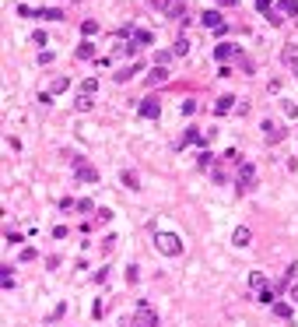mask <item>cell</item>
Here are the masks:
<instances>
[{
  "instance_id": "30",
  "label": "cell",
  "mask_w": 298,
  "mask_h": 327,
  "mask_svg": "<svg viewBox=\"0 0 298 327\" xmlns=\"http://www.w3.org/2000/svg\"><path fill=\"white\" fill-rule=\"evenodd\" d=\"M211 162H214V155H211V152H207V148H204V152H200V169H207V166H211Z\"/></svg>"
},
{
  "instance_id": "28",
  "label": "cell",
  "mask_w": 298,
  "mask_h": 327,
  "mask_svg": "<svg viewBox=\"0 0 298 327\" xmlns=\"http://www.w3.org/2000/svg\"><path fill=\"white\" fill-rule=\"evenodd\" d=\"M0 285H4V289H11V285H14V278L7 275V267H0Z\"/></svg>"
},
{
  "instance_id": "23",
  "label": "cell",
  "mask_w": 298,
  "mask_h": 327,
  "mask_svg": "<svg viewBox=\"0 0 298 327\" xmlns=\"http://www.w3.org/2000/svg\"><path fill=\"white\" fill-rule=\"evenodd\" d=\"M126 278L133 281V285H137V281H141V267H137V264H130V267H126Z\"/></svg>"
},
{
  "instance_id": "10",
  "label": "cell",
  "mask_w": 298,
  "mask_h": 327,
  "mask_svg": "<svg viewBox=\"0 0 298 327\" xmlns=\"http://www.w3.org/2000/svg\"><path fill=\"white\" fill-rule=\"evenodd\" d=\"M35 18H46V21H63V11H56V7H42V11H35Z\"/></svg>"
},
{
  "instance_id": "13",
  "label": "cell",
  "mask_w": 298,
  "mask_h": 327,
  "mask_svg": "<svg viewBox=\"0 0 298 327\" xmlns=\"http://www.w3.org/2000/svg\"><path fill=\"white\" fill-rule=\"evenodd\" d=\"M277 7H281V14H298V0H277Z\"/></svg>"
},
{
  "instance_id": "36",
  "label": "cell",
  "mask_w": 298,
  "mask_h": 327,
  "mask_svg": "<svg viewBox=\"0 0 298 327\" xmlns=\"http://www.w3.org/2000/svg\"><path fill=\"white\" fill-rule=\"evenodd\" d=\"M291 299L298 303V281H295V285H291Z\"/></svg>"
},
{
  "instance_id": "22",
  "label": "cell",
  "mask_w": 298,
  "mask_h": 327,
  "mask_svg": "<svg viewBox=\"0 0 298 327\" xmlns=\"http://www.w3.org/2000/svg\"><path fill=\"white\" fill-rule=\"evenodd\" d=\"M67 88H70V81H67V78H56V81H53V95H60V92H67Z\"/></svg>"
},
{
  "instance_id": "9",
  "label": "cell",
  "mask_w": 298,
  "mask_h": 327,
  "mask_svg": "<svg viewBox=\"0 0 298 327\" xmlns=\"http://www.w3.org/2000/svg\"><path fill=\"white\" fill-rule=\"evenodd\" d=\"M204 25H207V28H214V32H218V28H225V21H221V14H218V11H204Z\"/></svg>"
},
{
  "instance_id": "31",
  "label": "cell",
  "mask_w": 298,
  "mask_h": 327,
  "mask_svg": "<svg viewBox=\"0 0 298 327\" xmlns=\"http://www.w3.org/2000/svg\"><path fill=\"white\" fill-rule=\"evenodd\" d=\"M81 32H84V35H95V32H98V25H95V21H84V25H81Z\"/></svg>"
},
{
  "instance_id": "25",
  "label": "cell",
  "mask_w": 298,
  "mask_h": 327,
  "mask_svg": "<svg viewBox=\"0 0 298 327\" xmlns=\"http://www.w3.org/2000/svg\"><path fill=\"white\" fill-rule=\"evenodd\" d=\"M214 56H218V60H221V64H225V60H228V56H232V46H218V50H214Z\"/></svg>"
},
{
  "instance_id": "15",
  "label": "cell",
  "mask_w": 298,
  "mask_h": 327,
  "mask_svg": "<svg viewBox=\"0 0 298 327\" xmlns=\"http://www.w3.org/2000/svg\"><path fill=\"white\" fill-rule=\"evenodd\" d=\"M179 11H183V0H165V14H169V18H179Z\"/></svg>"
},
{
  "instance_id": "37",
  "label": "cell",
  "mask_w": 298,
  "mask_h": 327,
  "mask_svg": "<svg viewBox=\"0 0 298 327\" xmlns=\"http://www.w3.org/2000/svg\"><path fill=\"white\" fill-rule=\"evenodd\" d=\"M221 4H228V7H235V0H221Z\"/></svg>"
},
{
  "instance_id": "18",
  "label": "cell",
  "mask_w": 298,
  "mask_h": 327,
  "mask_svg": "<svg viewBox=\"0 0 298 327\" xmlns=\"http://www.w3.org/2000/svg\"><path fill=\"white\" fill-rule=\"evenodd\" d=\"M172 56H175L172 50H158V53H155V60H158V67H165V64L172 60Z\"/></svg>"
},
{
  "instance_id": "24",
  "label": "cell",
  "mask_w": 298,
  "mask_h": 327,
  "mask_svg": "<svg viewBox=\"0 0 298 327\" xmlns=\"http://www.w3.org/2000/svg\"><path fill=\"white\" fill-rule=\"evenodd\" d=\"M249 285L252 289H267V278L263 275H249Z\"/></svg>"
},
{
  "instance_id": "12",
  "label": "cell",
  "mask_w": 298,
  "mask_h": 327,
  "mask_svg": "<svg viewBox=\"0 0 298 327\" xmlns=\"http://www.w3.org/2000/svg\"><path fill=\"white\" fill-rule=\"evenodd\" d=\"M133 42H137V46H151L155 35H151V32H144V28H137V32H133Z\"/></svg>"
},
{
  "instance_id": "26",
  "label": "cell",
  "mask_w": 298,
  "mask_h": 327,
  "mask_svg": "<svg viewBox=\"0 0 298 327\" xmlns=\"http://www.w3.org/2000/svg\"><path fill=\"white\" fill-rule=\"evenodd\" d=\"M78 109H81V113L92 109V95H78Z\"/></svg>"
},
{
  "instance_id": "27",
  "label": "cell",
  "mask_w": 298,
  "mask_h": 327,
  "mask_svg": "<svg viewBox=\"0 0 298 327\" xmlns=\"http://www.w3.org/2000/svg\"><path fill=\"white\" fill-rule=\"evenodd\" d=\"M186 144H204V138H200V130H186Z\"/></svg>"
},
{
  "instance_id": "3",
  "label": "cell",
  "mask_w": 298,
  "mask_h": 327,
  "mask_svg": "<svg viewBox=\"0 0 298 327\" xmlns=\"http://www.w3.org/2000/svg\"><path fill=\"white\" fill-rule=\"evenodd\" d=\"M74 169H78V180H84V183H98V169H95V166H88V162L74 158Z\"/></svg>"
},
{
  "instance_id": "11",
  "label": "cell",
  "mask_w": 298,
  "mask_h": 327,
  "mask_svg": "<svg viewBox=\"0 0 298 327\" xmlns=\"http://www.w3.org/2000/svg\"><path fill=\"white\" fill-rule=\"evenodd\" d=\"M281 60H284V64H298V46H284V50H281Z\"/></svg>"
},
{
  "instance_id": "32",
  "label": "cell",
  "mask_w": 298,
  "mask_h": 327,
  "mask_svg": "<svg viewBox=\"0 0 298 327\" xmlns=\"http://www.w3.org/2000/svg\"><path fill=\"white\" fill-rule=\"evenodd\" d=\"M260 303H267V306H274V292H267V289H260Z\"/></svg>"
},
{
  "instance_id": "35",
  "label": "cell",
  "mask_w": 298,
  "mask_h": 327,
  "mask_svg": "<svg viewBox=\"0 0 298 327\" xmlns=\"http://www.w3.org/2000/svg\"><path fill=\"white\" fill-rule=\"evenodd\" d=\"M256 11H263V14H270V0H256Z\"/></svg>"
},
{
  "instance_id": "14",
  "label": "cell",
  "mask_w": 298,
  "mask_h": 327,
  "mask_svg": "<svg viewBox=\"0 0 298 327\" xmlns=\"http://www.w3.org/2000/svg\"><path fill=\"white\" fill-rule=\"evenodd\" d=\"M232 102H235L232 95H221V99H218V106H214V113H218V116H225V113L232 109Z\"/></svg>"
},
{
  "instance_id": "5",
  "label": "cell",
  "mask_w": 298,
  "mask_h": 327,
  "mask_svg": "<svg viewBox=\"0 0 298 327\" xmlns=\"http://www.w3.org/2000/svg\"><path fill=\"white\" fill-rule=\"evenodd\" d=\"M158 113H161L158 99H151V95H147V99L141 102V116H144V120H158Z\"/></svg>"
},
{
  "instance_id": "6",
  "label": "cell",
  "mask_w": 298,
  "mask_h": 327,
  "mask_svg": "<svg viewBox=\"0 0 298 327\" xmlns=\"http://www.w3.org/2000/svg\"><path fill=\"white\" fill-rule=\"evenodd\" d=\"M263 134H267V141H270V144H277L281 138H284V130H281L274 120H263Z\"/></svg>"
},
{
  "instance_id": "16",
  "label": "cell",
  "mask_w": 298,
  "mask_h": 327,
  "mask_svg": "<svg viewBox=\"0 0 298 327\" xmlns=\"http://www.w3.org/2000/svg\"><path fill=\"white\" fill-rule=\"evenodd\" d=\"M172 53H175V56H186V53H189V39H175Z\"/></svg>"
},
{
  "instance_id": "29",
  "label": "cell",
  "mask_w": 298,
  "mask_h": 327,
  "mask_svg": "<svg viewBox=\"0 0 298 327\" xmlns=\"http://www.w3.org/2000/svg\"><path fill=\"white\" fill-rule=\"evenodd\" d=\"M123 183H126L130 190H137V172H123Z\"/></svg>"
},
{
  "instance_id": "20",
  "label": "cell",
  "mask_w": 298,
  "mask_h": 327,
  "mask_svg": "<svg viewBox=\"0 0 298 327\" xmlns=\"http://www.w3.org/2000/svg\"><path fill=\"white\" fill-rule=\"evenodd\" d=\"M274 313L284 317V320H291V306H288V303H274Z\"/></svg>"
},
{
  "instance_id": "17",
  "label": "cell",
  "mask_w": 298,
  "mask_h": 327,
  "mask_svg": "<svg viewBox=\"0 0 298 327\" xmlns=\"http://www.w3.org/2000/svg\"><path fill=\"white\" fill-rule=\"evenodd\" d=\"M92 53H95V46H92V42H81V46H78V60H88Z\"/></svg>"
},
{
  "instance_id": "8",
  "label": "cell",
  "mask_w": 298,
  "mask_h": 327,
  "mask_svg": "<svg viewBox=\"0 0 298 327\" xmlns=\"http://www.w3.org/2000/svg\"><path fill=\"white\" fill-rule=\"evenodd\" d=\"M165 81H169L165 67H151V70H147V85H165Z\"/></svg>"
},
{
  "instance_id": "2",
  "label": "cell",
  "mask_w": 298,
  "mask_h": 327,
  "mask_svg": "<svg viewBox=\"0 0 298 327\" xmlns=\"http://www.w3.org/2000/svg\"><path fill=\"white\" fill-rule=\"evenodd\" d=\"M235 183H238V190H252V183H256V166H252V162H242L238 172H235Z\"/></svg>"
},
{
  "instance_id": "7",
  "label": "cell",
  "mask_w": 298,
  "mask_h": 327,
  "mask_svg": "<svg viewBox=\"0 0 298 327\" xmlns=\"http://www.w3.org/2000/svg\"><path fill=\"white\" fill-rule=\"evenodd\" d=\"M232 243H235V246H249V243H252V232H249L246 225H238V229L232 232Z\"/></svg>"
},
{
  "instance_id": "21",
  "label": "cell",
  "mask_w": 298,
  "mask_h": 327,
  "mask_svg": "<svg viewBox=\"0 0 298 327\" xmlns=\"http://www.w3.org/2000/svg\"><path fill=\"white\" fill-rule=\"evenodd\" d=\"M137 70H141V67H126V70L112 74V78H116V81H130V78H133V74H137Z\"/></svg>"
},
{
  "instance_id": "33",
  "label": "cell",
  "mask_w": 298,
  "mask_h": 327,
  "mask_svg": "<svg viewBox=\"0 0 298 327\" xmlns=\"http://www.w3.org/2000/svg\"><path fill=\"white\" fill-rule=\"evenodd\" d=\"M183 113H186V116H193V113H197V102L186 99V102H183Z\"/></svg>"
},
{
  "instance_id": "1",
  "label": "cell",
  "mask_w": 298,
  "mask_h": 327,
  "mask_svg": "<svg viewBox=\"0 0 298 327\" xmlns=\"http://www.w3.org/2000/svg\"><path fill=\"white\" fill-rule=\"evenodd\" d=\"M155 246H158V254H165V257L183 254V240H179L175 232H158L155 236Z\"/></svg>"
},
{
  "instance_id": "34",
  "label": "cell",
  "mask_w": 298,
  "mask_h": 327,
  "mask_svg": "<svg viewBox=\"0 0 298 327\" xmlns=\"http://www.w3.org/2000/svg\"><path fill=\"white\" fill-rule=\"evenodd\" d=\"M284 116H288V120H295V116H298V106H291V102H284Z\"/></svg>"
},
{
  "instance_id": "38",
  "label": "cell",
  "mask_w": 298,
  "mask_h": 327,
  "mask_svg": "<svg viewBox=\"0 0 298 327\" xmlns=\"http://www.w3.org/2000/svg\"><path fill=\"white\" fill-rule=\"evenodd\" d=\"M295 78H298V64H295Z\"/></svg>"
},
{
  "instance_id": "4",
  "label": "cell",
  "mask_w": 298,
  "mask_h": 327,
  "mask_svg": "<svg viewBox=\"0 0 298 327\" xmlns=\"http://www.w3.org/2000/svg\"><path fill=\"white\" fill-rule=\"evenodd\" d=\"M133 327H158V317H155V310H147V306H137V317H133Z\"/></svg>"
},
{
  "instance_id": "19",
  "label": "cell",
  "mask_w": 298,
  "mask_h": 327,
  "mask_svg": "<svg viewBox=\"0 0 298 327\" xmlns=\"http://www.w3.org/2000/svg\"><path fill=\"white\" fill-rule=\"evenodd\" d=\"M95 92H98V81H95V78H88V81L81 85V95H95Z\"/></svg>"
}]
</instances>
